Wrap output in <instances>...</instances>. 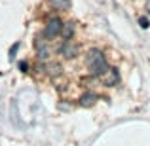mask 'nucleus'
<instances>
[{"label": "nucleus", "mask_w": 150, "mask_h": 146, "mask_svg": "<svg viewBox=\"0 0 150 146\" xmlns=\"http://www.w3.org/2000/svg\"><path fill=\"white\" fill-rule=\"evenodd\" d=\"M59 53H61L65 59H74L78 53H80V46L74 44V42H70V40H67V42H63V46H59Z\"/></svg>", "instance_id": "obj_4"}, {"label": "nucleus", "mask_w": 150, "mask_h": 146, "mask_svg": "<svg viewBox=\"0 0 150 146\" xmlns=\"http://www.w3.org/2000/svg\"><path fill=\"white\" fill-rule=\"evenodd\" d=\"M99 78H101L103 85L112 87V85H116L118 82H120V72H118V68H114V66H108V70H106L105 74H101Z\"/></svg>", "instance_id": "obj_3"}, {"label": "nucleus", "mask_w": 150, "mask_h": 146, "mask_svg": "<svg viewBox=\"0 0 150 146\" xmlns=\"http://www.w3.org/2000/svg\"><path fill=\"white\" fill-rule=\"evenodd\" d=\"M74 30H76V23L74 21H69V23H63V29H61V36H63V40H70L72 38V34H74Z\"/></svg>", "instance_id": "obj_6"}, {"label": "nucleus", "mask_w": 150, "mask_h": 146, "mask_svg": "<svg viewBox=\"0 0 150 146\" xmlns=\"http://www.w3.org/2000/svg\"><path fill=\"white\" fill-rule=\"evenodd\" d=\"M61 29H63V21L59 17H51L48 19V23H46V27H44V38L46 40H51V38H55V36H59L61 34Z\"/></svg>", "instance_id": "obj_2"}, {"label": "nucleus", "mask_w": 150, "mask_h": 146, "mask_svg": "<svg viewBox=\"0 0 150 146\" xmlns=\"http://www.w3.org/2000/svg\"><path fill=\"white\" fill-rule=\"evenodd\" d=\"M17 49H19V42H15V44H11L10 51H8V57H10V61H13V59H15V53H17Z\"/></svg>", "instance_id": "obj_10"}, {"label": "nucleus", "mask_w": 150, "mask_h": 146, "mask_svg": "<svg viewBox=\"0 0 150 146\" xmlns=\"http://www.w3.org/2000/svg\"><path fill=\"white\" fill-rule=\"evenodd\" d=\"M36 51H38V57H40L42 61H46V59L50 57V48H48V44H44V46H38V48H36Z\"/></svg>", "instance_id": "obj_9"}, {"label": "nucleus", "mask_w": 150, "mask_h": 146, "mask_svg": "<svg viewBox=\"0 0 150 146\" xmlns=\"http://www.w3.org/2000/svg\"><path fill=\"white\" fill-rule=\"evenodd\" d=\"M144 10H146V13H150V0L144 2Z\"/></svg>", "instance_id": "obj_13"}, {"label": "nucleus", "mask_w": 150, "mask_h": 146, "mask_svg": "<svg viewBox=\"0 0 150 146\" xmlns=\"http://www.w3.org/2000/svg\"><path fill=\"white\" fill-rule=\"evenodd\" d=\"M97 101V95L93 91H86L84 95H80V99H78V102H80V106H86V108H89V106H93Z\"/></svg>", "instance_id": "obj_5"}, {"label": "nucleus", "mask_w": 150, "mask_h": 146, "mask_svg": "<svg viewBox=\"0 0 150 146\" xmlns=\"http://www.w3.org/2000/svg\"><path fill=\"white\" fill-rule=\"evenodd\" d=\"M86 66H88L89 74H91V76H97V78L108 70V63H106L105 53L97 48L89 49L88 53H86Z\"/></svg>", "instance_id": "obj_1"}, {"label": "nucleus", "mask_w": 150, "mask_h": 146, "mask_svg": "<svg viewBox=\"0 0 150 146\" xmlns=\"http://www.w3.org/2000/svg\"><path fill=\"white\" fill-rule=\"evenodd\" d=\"M46 72H48L51 78H55V76H59V74L63 72V66L59 65V63H48V66H46Z\"/></svg>", "instance_id": "obj_7"}, {"label": "nucleus", "mask_w": 150, "mask_h": 146, "mask_svg": "<svg viewBox=\"0 0 150 146\" xmlns=\"http://www.w3.org/2000/svg\"><path fill=\"white\" fill-rule=\"evenodd\" d=\"M139 25L143 27V29H148V27H150V21H148V17H144V15H143V17H139Z\"/></svg>", "instance_id": "obj_11"}, {"label": "nucleus", "mask_w": 150, "mask_h": 146, "mask_svg": "<svg viewBox=\"0 0 150 146\" xmlns=\"http://www.w3.org/2000/svg\"><path fill=\"white\" fill-rule=\"evenodd\" d=\"M19 68H21V72H29V63L27 61H19Z\"/></svg>", "instance_id": "obj_12"}, {"label": "nucleus", "mask_w": 150, "mask_h": 146, "mask_svg": "<svg viewBox=\"0 0 150 146\" xmlns=\"http://www.w3.org/2000/svg\"><path fill=\"white\" fill-rule=\"evenodd\" d=\"M50 4H53L59 10H70V8H72V2H70V0H50Z\"/></svg>", "instance_id": "obj_8"}]
</instances>
